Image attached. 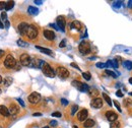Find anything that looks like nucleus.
Listing matches in <instances>:
<instances>
[{
	"instance_id": "f257e3e1",
	"label": "nucleus",
	"mask_w": 132,
	"mask_h": 128,
	"mask_svg": "<svg viewBox=\"0 0 132 128\" xmlns=\"http://www.w3.org/2000/svg\"><path fill=\"white\" fill-rule=\"evenodd\" d=\"M42 71H43V73L48 77H54L55 74H56L55 71L52 69V67L48 63H45V62L43 64V66H42Z\"/></svg>"
},
{
	"instance_id": "f03ea898",
	"label": "nucleus",
	"mask_w": 132,
	"mask_h": 128,
	"mask_svg": "<svg viewBox=\"0 0 132 128\" xmlns=\"http://www.w3.org/2000/svg\"><path fill=\"white\" fill-rule=\"evenodd\" d=\"M4 65L5 67H7V68H13V67L16 66V60L14 59V57H13L12 55H7L6 56V59L4 61Z\"/></svg>"
},
{
	"instance_id": "7ed1b4c3",
	"label": "nucleus",
	"mask_w": 132,
	"mask_h": 128,
	"mask_svg": "<svg viewBox=\"0 0 132 128\" xmlns=\"http://www.w3.org/2000/svg\"><path fill=\"white\" fill-rule=\"evenodd\" d=\"M26 36L30 40H34L38 37V29L35 26L34 24H31L29 26V30H27V33H26Z\"/></svg>"
},
{
	"instance_id": "20e7f679",
	"label": "nucleus",
	"mask_w": 132,
	"mask_h": 128,
	"mask_svg": "<svg viewBox=\"0 0 132 128\" xmlns=\"http://www.w3.org/2000/svg\"><path fill=\"white\" fill-rule=\"evenodd\" d=\"M78 49H79L80 53L86 55V54H88L89 52H91V45H89L87 42H85V41H82L78 46Z\"/></svg>"
},
{
	"instance_id": "39448f33",
	"label": "nucleus",
	"mask_w": 132,
	"mask_h": 128,
	"mask_svg": "<svg viewBox=\"0 0 132 128\" xmlns=\"http://www.w3.org/2000/svg\"><path fill=\"white\" fill-rule=\"evenodd\" d=\"M72 85L74 87H76L78 91L80 92H87L89 89H88V86L85 84V83H82L80 81H77V80H73L72 81Z\"/></svg>"
},
{
	"instance_id": "423d86ee",
	"label": "nucleus",
	"mask_w": 132,
	"mask_h": 128,
	"mask_svg": "<svg viewBox=\"0 0 132 128\" xmlns=\"http://www.w3.org/2000/svg\"><path fill=\"white\" fill-rule=\"evenodd\" d=\"M19 61L23 66H30L32 63V59H31L29 54H23V55L20 56Z\"/></svg>"
},
{
	"instance_id": "0eeeda50",
	"label": "nucleus",
	"mask_w": 132,
	"mask_h": 128,
	"mask_svg": "<svg viewBox=\"0 0 132 128\" xmlns=\"http://www.w3.org/2000/svg\"><path fill=\"white\" fill-rule=\"evenodd\" d=\"M56 73H57V75L61 78H67L69 76V71L65 68V67H58L57 70H56Z\"/></svg>"
},
{
	"instance_id": "6e6552de",
	"label": "nucleus",
	"mask_w": 132,
	"mask_h": 128,
	"mask_svg": "<svg viewBox=\"0 0 132 128\" xmlns=\"http://www.w3.org/2000/svg\"><path fill=\"white\" fill-rule=\"evenodd\" d=\"M56 23H57V25L59 30H61L62 32L65 31V25H66V21H65V17L63 15H60L56 18Z\"/></svg>"
},
{
	"instance_id": "1a4fd4ad",
	"label": "nucleus",
	"mask_w": 132,
	"mask_h": 128,
	"mask_svg": "<svg viewBox=\"0 0 132 128\" xmlns=\"http://www.w3.org/2000/svg\"><path fill=\"white\" fill-rule=\"evenodd\" d=\"M41 101V95L39 93H33L29 96V102L31 104H38Z\"/></svg>"
},
{
	"instance_id": "9d476101",
	"label": "nucleus",
	"mask_w": 132,
	"mask_h": 128,
	"mask_svg": "<svg viewBox=\"0 0 132 128\" xmlns=\"http://www.w3.org/2000/svg\"><path fill=\"white\" fill-rule=\"evenodd\" d=\"M87 116H88L87 110L86 109H82L77 114V119H78V121H85L86 118H87Z\"/></svg>"
},
{
	"instance_id": "9b49d317",
	"label": "nucleus",
	"mask_w": 132,
	"mask_h": 128,
	"mask_svg": "<svg viewBox=\"0 0 132 128\" xmlns=\"http://www.w3.org/2000/svg\"><path fill=\"white\" fill-rule=\"evenodd\" d=\"M91 106L93 108H96V109H100V108L103 107V100L100 99V98H96L92 101L91 103Z\"/></svg>"
},
{
	"instance_id": "f8f14e48",
	"label": "nucleus",
	"mask_w": 132,
	"mask_h": 128,
	"mask_svg": "<svg viewBox=\"0 0 132 128\" xmlns=\"http://www.w3.org/2000/svg\"><path fill=\"white\" fill-rule=\"evenodd\" d=\"M29 24L26 23H20L18 24V32L22 34V35H26L27 33V30H29Z\"/></svg>"
},
{
	"instance_id": "ddd939ff",
	"label": "nucleus",
	"mask_w": 132,
	"mask_h": 128,
	"mask_svg": "<svg viewBox=\"0 0 132 128\" xmlns=\"http://www.w3.org/2000/svg\"><path fill=\"white\" fill-rule=\"evenodd\" d=\"M106 117L109 121H111V122H115V121H117V118H118V115L113 112V111H108L106 113Z\"/></svg>"
},
{
	"instance_id": "4468645a",
	"label": "nucleus",
	"mask_w": 132,
	"mask_h": 128,
	"mask_svg": "<svg viewBox=\"0 0 132 128\" xmlns=\"http://www.w3.org/2000/svg\"><path fill=\"white\" fill-rule=\"evenodd\" d=\"M44 37L47 40H49V41H53V40H55V38H56L55 33L52 32V31H49V30H45L44 31Z\"/></svg>"
},
{
	"instance_id": "2eb2a0df",
	"label": "nucleus",
	"mask_w": 132,
	"mask_h": 128,
	"mask_svg": "<svg viewBox=\"0 0 132 128\" xmlns=\"http://www.w3.org/2000/svg\"><path fill=\"white\" fill-rule=\"evenodd\" d=\"M43 64H44V61H42V60H40V59H34V60H32L31 66L36 67V68H40V67L42 68Z\"/></svg>"
},
{
	"instance_id": "dca6fc26",
	"label": "nucleus",
	"mask_w": 132,
	"mask_h": 128,
	"mask_svg": "<svg viewBox=\"0 0 132 128\" xmlns=\"http://www.w3.org/2000/svg\"><path fill=\"white\" fill-rule=\"evenodd\" d=\"M9 113L11 115H16V114L19 113V108L14 104H11L9 107Z\"/></svg>"
},
{
	"instance_id": "f3484780",
	"label": "nucleus",
	"mask_w": 132,
	"mask_h": 128,
	"mask_svg": "<svg viewBox=\"0 0 132 128\" xmlns=\"http://www.w3.org/2000/svg\"><path fill=\"white\" fill-rule=\"evenodd\" d=\"M0 114H1L2 116H4V117H8L9 116V109H7L5 106H3V105H0Z\"/></svg>"
},
{
	"instance_id": "a211bd4d",
	"label": "nucleus",
	"mask_w": 132,
	"mask_h": 128,
	"mask_svg": "<svg viewBox=\"0 0 132 128\" xmlns=\"http://www.w3.org/2000/svg\"><path fill=\"white\" fill-rule=\"evenodd\" d=\"M71 28L73 30H76V31H80L82 29V24L81 23H79L78 21H74L72 23H71Z\"/></svg>"
},
{
	"instance_id": "6ab92c4d",
	"label": "nucleus",
	"mask_w": 132,
	"mask_h": 128,
	"mask_svg": "<svg viewBox=\"0 0 132 128\" xmlns=\"http://www.w3.org/2000/svg\"><path fill=\"white\" fill-rule=\"evenodd\" d=\"M36 48L38 50H40L41 52H43L47 55H53V52L50 50V49H47V48H43V47H40V46H36Z\"/></svg>"
},
{
	"instance_id": "aec40b11",
	"label": "nucleus",
	"mask_w": 132,
	"mask_h": 128,
	"mask_svg": "<svg viewBox=\"0 0 132 128\" xmlns=\"http://www.w3.org/2000/svg\"><path fill=\"white\" fill-rule=\"evenodd\" d=\"M94 125H95V121L92 119H86L84 121V123H83V127H85V128H91Z\"/></svg>"
},
{
	"instance_id": "412c9836",
	"label": "nucleus",
	"mask_w": 132,
	"mask_h": 128,
	"mask_svg": "<svg viewBox=\"0 0 132 128\" xmlns=\"http://www.w3.org/2000/svg\"><path fill=\"white\" fill-rule=\"evenodd\" d=\"M27 12H29L30 14H38L39 10H38V8L34 7V6H30V7L27 8Z\"/></svg>"
},
{
	"instance_id": "4be33fe9",
	"label": "nucleus",
	"mask_w": 132,
	"mask_h": 128,
	"mask_svg": "<svg viewBox=\"0 0 132 128\" xmlns=\"http://www.w3.org/2000/svg\"><path fill=\"white\" fill-rule=\"evenodd\" d=\"M117 62L118 61H115V60H109V61L107 62V65L113 67V68H118V63Z\"/></svg>"
},
{
	"instance_id": "5701e85b",
	"label": "nucleus",
	"mask_w": 132,
	"mask_h": 128,
	"mask_svg": "<svg viewBox=\"0 0 132 128\" xmlns=\"http://www.w3.org/2000/svg\"><path fill=\"white\" fill-rule=\"evenodd\" d=\"M103 98H104V100H105L106 102L108 103V105H109V106H112V100H111V98L107 95V93H103Z\"/></svg>"
},
{
	"instance_id": "b1692460",
	"label": "nucleus",
	"mask_w": 132,
	"mask_h": 128,
	"mask_svg": "<svg viewBox=\"0 0 132 128\" xmlns=\"http://www.w3.org/2000/svg\"><path fill=\"white\" fill-rule=\"evenodd\" d=\"M123 66H124L126 69L131 70V69H132V62H131V61H124V62H123Z\"/></svg>"
},
{
	"instance_id": "393cba45",
	"label": "nucleus",
	"mask_w": 132,
	"mask_h": 128,
	"mask_svg": "<svg viewBox=\"0 0 132 128\" xmlns=\"http://www.w3.org/2000/svg\"><path fill=\"white\" fill-rule=\"evenodd\" d=\"M13 6H14V1H8V2H6L5 10H10Z\"/></svg>"
},
{
	"instance_id": "a878e982",
	"label": "nucleus",
	"mask_w": 132,
	"mask_h": 128,
	"mask_svg": "<svg viewBox=\"0 0 132 128\" xmlns=\"http://www.w3.org/2000/svg\"><path fill=\"white\" fill-rule=\"evenodd\" d=\"M11 82H12V78H11V77H5V79H4V84H5L6 86L10 85Z\"/></svg>"
},
{
	"instance_id": "bb28decb",
	"label": "nucleus",
	"mask_w": 132,
	"mask_h": 128,
	"mask_svg": "<svg viewBox=\"0 0 132 128\" xmlns=\"http://www.w3.org/2000/svg\"><path fill=\"white\" fill-rule=\"evenodd\" d=\"M82 77L84 79H86V80H89V79H91V77H92V75H91V73H89V72H83L82 73Z\"/></svg>"
},
{
	"instance_id": "cd10ccee",
	"label": "nucleus",
	"mask_w": 132,
	"mask_h": 128,
	"mask_svg": "<svg viewBox=\"0 0 132 128\" xmlns=\"http://www.w3.org/2000/svg\"><path fill=\"white\" fill-rule=\"evenodd\" d=\"M106 73H107L108 75L114 77V78H116V77H117V74H116V73H114L113 71H111V70H109V69H106Z\"/></svg>"
},
{
	"instance_id": "c85d7f7f",
	"label": "nucleus",
	"mask_w": 132,
	"mask_h": 128,
	"mask_svg": "<svg viewBox=\"0 0 132 128\" xmlns=\"http://www.w3.org/2000/svg\"><path fill=\"white\" fill-rule=\"evenodd\" d=\"M88 91H89V93H91V95H92V96H98V95H99V92H98V90H95V89H89Z\"/></svg>"
},
{
	"instance_id": "c756f323",
	"label": "nucleus",
	"mask_w": 132,
	"mask_h": 128,
	"mask_svg": "<svg viewBox=\"0 0 132 128\" xmlns=\"http://www.w3.org/2000/svg\"><path fill=\"white\" fill-rule=\"evenodd\" d=\"M1 18H2V22L6 23L7 22V14H6V12H1Z\"/></svg>"
},
{
	"instance_id": "7c9ffc66",
	"label": "nucleus",
	"mask_w": 132,
	"mask_h": 128,
	"mask_svg": "<svg viewBox=\"0 0 132 128\" xmlns=\"http://www.w3.org/2000/svg\"><path fill=\"white\" fill-rule=\"evenodd\" d=\"M111 128H120V123L115 121V122H112L111 124Z\"/></svg>"
},
{
	"instance_id": "2f4dec72",
	"label": "nucleus",
	"mask_w": 132,
	"mask_h": 128,
	"mask_svg": "<svg viewBox=\"0 0 132 128\" xmlns=\"http://www.w3.org/2000/svg\"><path fill=\"white\" fill-rule=\"evenodd\" d=\"M77 109H78V106L77 105L72 106V108H71V115H74V114L76 113V111H77Z\"/></svg>"
},
{
	"instance_id": "473e14b6",
	"label": "nucleus",
	"mask_w": 132,
	"mask_h": 128,
	"mask_svg": "<svg viewBox=\"0 0 132 128\" xmlns=\"http://www.w3.org/2000/svg\"><path fill=\"white\" fill-rule=\"evenodd\" d=\"M17 44H18V46H20V47H26V45H27L24 41H23V40H18Z\"/></svg>"
},
{
	"instance_id": "72a5a7b5",
	"label": "nucleus",
	"mask_w": 132,
	"mask_h": 128,
	"mask_svg": "<svg viewBox=\"0 0 132 128\" xmlns=\"http://www.w3.org/2000/svg\"><path fill=\"white\" fill-rule=\"evenodd\" d=\"M96 67H99V68H106V67H108V65H107V63L105 64V63H96Z\"/></svg>"
},
{
	"instance_id": "f704fd0d",
	"label": "nucleus",
	"mask_w": 132,
	"mask_h": 128,
	"mask_svg": "<svg viewBox=\"0 0 132 128\" xmlns=\"http://www.w3.org/2000/svg\"><path fill=\"white\" fill-rule=\"evenodd\" d=\"M5 7H6V2H4V1H0V10L5 9Z\"/></svg>"
},
{
	"instance_id": "c9c22d12",
	"label": "nucleus",
	"mask_w": 132,
	"mask_h": 128,
	"mask_svg": "<svg viewBox=\"0 0 132 128\" xmlns=\"http://www.w3.org/2000/svg\"><path fill=\"white\" fill-rule=\"evenodd\" d=\"M113 102H114V105H115V107L117 108L118 110H119V112H121V107H120L119 103H118V102H116V101H113Z\"/></svg>"
},
{
	"instance_id": "e433bc0d",
	"label": "nucleus",
	"mask_w": 132,
	"mask_h": 128,
	"mask_svg": "<svg viewBox=\"0 0 132 128\" xmlns=\"http://www.w3.org/2000/svg\"><path fill=\"white\" fill-rule=\"evenodd\" d=\"M52 116H53V117H61V113H59V112H54V113H52Z\"/></svg>"
},
{
	"instance_id": "4c0bfd02",
	"label": "nucleus",
	"mask_w": 132,
	"mask_h": 128,
	"mask_svg": "<svg viewBox=\"0 0 132 128\" xmlns=\"http://www.w3.org/2000/svg\"><path fill=\"white\" fill-rule=\"evenodd\" d=\"M116 96H117V97H120V98H122L124 95L122 93V92H121V91H117V93H116Z\"/></svg>"
},
{
	"instance_id": "58836bf2",
	"label": "nucleus",
	"mask_w": 132,
	"mask_h": 128,
	"mask_svg": "<svg viewBox=\"0 0 132 128\" xmlns=\"http://www.w3.org/2000/svg\"><path fill=\"white\" fill-rule=\"evenodd\" d=\"M61 103H62V105L66 106V105H68V101L65 100V99H61Z\"/></svg>"
},
{
	"instance_id": "ea45409f",
	"label": "nucleus",
	"mask_w": 132,
	"mask_h": 128,
	"mask_svg": "<svg viewBox=\"0 0 132 128\" xmlns=\"http://www.w3.org/2000/svg\"><path fill=\"white\" fill-rule=\"evenodd\" d=\"M59 47H61V48H63V47H65V40H63V41H61V43L59 44Z\"/></svg>"
},
{
	"instance_id": "a19ab883",
	"label": "nucleus",
	"mask_w": 132,
	"mask_h": 128,
	"mask_svg": "<svg viewBox=\"0 0 132 128\" xmlns=\"http://www.w3.org/2000/svg\"><path fill=\"white\" fill-rule=\"evenodd\" d=\"M58 123H57V121H55V120H53V121H51V122H50V125L51 126H56Z\"/></svg>"
},
{
	"instance_id": "79ce46f5",
	"label": "nucleus",
	"mask_w": 132,
	"mask_h": 128,
	"mask_svg": "<svg viewBox=\"0 0 132 128\" xmlns=\"http://www.w3.org/2000/svg\"><path fill=\"white\" fill-rule=\"evenodd\" d=\"M17 102H19V104L22 105L23 107H24V106H25V105H24V101H23L22 99H17Z\"/></svg>"
},
{
	"instance_id": "37998d69",
	"label": "nucleus",
	"mask_w": 132,
	"mask_h": 128,
	"mask_svg": "<svg viewBox=\"0 0 132 128\" xmlns=\"http://www.w3.org/2000/svg\"><path fill=\"white\" fill-rule=\"evenodd\" d=\"M71 66H72V67H74V68H76V69H78V70H79V67H78V65H77V64H75V63H71Z\"/></svg>"
},
{
	"instance_id": "c03bdc74",
	"label": "nucleus",
	"mask_w": 132,
	"mask_h": 128,
	"mask_svg": "<svg viewBox=\"0 0 132 128\" xmlns=\"http://www.w3.org/2000/svg\"><path fill=\"white\" fill-rule=\"evenodd\" d=\"M50 25H51V26H53V28H54L55 30H59V28H58V25H56V24H53V23H51Z\"/></svg>"
},
{
	"instance_id": "a18cd8bd",
	"label": "nucleus",
	"mask_w": 132,
	"mask_h": 128,
	"mask_svg": "<svg viewBox=\"0 0 132 128\" xmlns=\"http://www.w3.org/2000/svg\"><path fill=\"white\" fill-rule=\"evenodd\" d=\"M35 3H36V4H42V3H43V1H38V0H35Z\"/></svg>"
},
{
	"instance_id": "49530a36",
	"label": "nucleus",
	"mask_w": 132,
	"mask_h": 128,
	"mask_svg": "<svg viewBox=\"0 0 132 128\" xmlns=\"http://www.w3.org/2000/svg\"><path fill=\"white\" fill-rule=\"evenodd\" d=\"M4 28V24H3V23L0 21V29H3Z\"/></svg>"
},
{
	"instance_id": "de8ad7c7",
	"label": "nucleus",
	"mask_w": 132,
	"mask_h": 128,
	"mask_svg": "<svg viewBox=\"0 0 132 128\" xmlns=\"http://www.w3.org/2000/svg\"><path fill=\"white\" fill-rule=\"evenodd\" d=\"M3 54H4V51L3 50H0V58L3 56Z\"/></svg>"
},
{
	"instance_id": "09e8293b",
	"label": "nucleus",
	"mask_w": 132,
	"mask_h": 128,
	"mask_svg": "<svg viewBox=\"0 0 132 128\" xmlns=\"http://www.w3.org/2000/svg\"><path fill=\"white\" fill-rule=\"evenodd\" d=\"M5 26H6V28H9V22L8 21L5 23Z\"/></svg>"
},
{
	"instance_id": "8fccbe9b",
	"label": "nucleus",
	"mask_w": 132,
	"mask_h": 128,
	"mask_svg": "<svg viewBox=\"0 0 132 128\" xmlns=\"http://www.w3.org/2000/svg\"><path fill=\"white\" fill-rule=\"evenodd\" d=\"M42 114L41 113H34V116H41Z\"/></svg>"
},
{
	"instance_id": "3c124183",
	"label": "nucleus",
	"mask_w": 132,
	"mask_h": 128,
	"mask_svg": "<svg viewBox=\"0 0 132 128\" xmlns=\"http://www.w3.org/2000/svg\"><path fill=\"white\" fill-rule=\"evenodd\" d=\"M128 6H129V7H132V1H129L128 2Z\"/></svg>"
},
{
	"instance_id": "603ef678",
	"label": "nucleus",
	"mask_w": 132,
	"mask_h": 128,
	"mask_svg": "<svg viewBox=\"0 0 132 128\" xmlns=\"http://www.w3.org/2000/svg\"><path fill=\"white\" fill-rule=\"evenodd\" d=\"M129 83H131V84H132V77H131V78H129Z\"/></svg>"
},
{
	"instance_id": "864d4df0",
	"label": "nucleus",
	"mask_w": 132,
	"mask_h": 128,
	"mask_svg": "<svg viewBox=\"0 0 132 128\" xmlns=\"http://www.w3.org/2000/svg\"><path fill=\"white\" fill-rule=\"evenodd\" d=\"M2 80H3V79H2V77H1V76H0V83H1V82H2Z\"/></svg>"
},
{
	"instance_id": "5fc2aeb1",
	"label": "nucleus",
	"mask_w": 132,
	"mask_h": 128,
	"mask_svg": "<svg viewBox=\"0 0 132 128\" xmlns=\"http://www.w3.org/2000/svg\"><path fill=\"white\" fill-rule=\"evenodd\" d=\"M73 128H78V127H77V126H76V125H74V126H73Z\"/></svg>"
},
{
	"instance_id": "6e6d98bb",
	"label": "nucleus",
	"mask_w": 132,
	"mask_h": 128,
	"mask_svg": "<svg viewBox=\"0 0 132 128\" xmlns=\"http://www.w3.org/2000/svg\"><path fill=\"white\" fill-rule=\"evenodd\" d=\"M43 128H49V126H45V127H43Z\"/></svg>"
},
{
	"instance_id": "4d7b16f0",
	"label": "nucleus",
	"mask_w": 132,
	"mask_h": 128,
	"mask_svg": "<svg viewBox=\"0 0 132 128\" xmlns=\"http://www.w3.org/2000/svg\"><path fill=\"white\" fill-rule=\"evenodd\" d=\"M0 93H1V90H0Z\"/></svg>"
}]
</instances>
